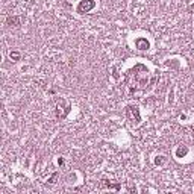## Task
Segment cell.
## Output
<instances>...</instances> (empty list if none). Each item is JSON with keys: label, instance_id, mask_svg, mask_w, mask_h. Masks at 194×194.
<instances>
[{"label": "cell", "instance_id": "cell-1", "mask_svg": "<svg viewBox=\"0 0 194 194\" xmlns=\"http://www.w3.org/2000/svg\"><path fill=\"white\" fill-rule=\"evenodd\" d=\"M94 8V2L92 0H85V2H82L79 5V12H88L90 9H92Z\"/></svg>", "mask_w": 194, "mask_h": 194}, {"label": "cell", "instance_id": "cell-3", "mask_svg": "<svg viewBox=\"0 0 194 194\" xmlns=\"http://www.w3.org/2000/svg\"><path fill=\"white\" fill-rule=\"evenodd\" d=\"M12 58H14V59H18V58H20V55H18L17 52H14V53H11V59H12Z\"/></svg>", "mask_w": 194, "mask_h": 194}, {"label": "cell", "instance_id": "cell-2", "mask_svg": "<svg viewBox=\"0 0 194 194\" xmlns=\"http://www.w3.org/2000/svg\"><path fill=\"white\" fill-rule=\"evenodd\" d=\"M6 23L8 26H14V27H17V26H20V17H8V20H6Z\"/></svg>", "mask_w": 194, "mask_h": 194}]
</instances>
